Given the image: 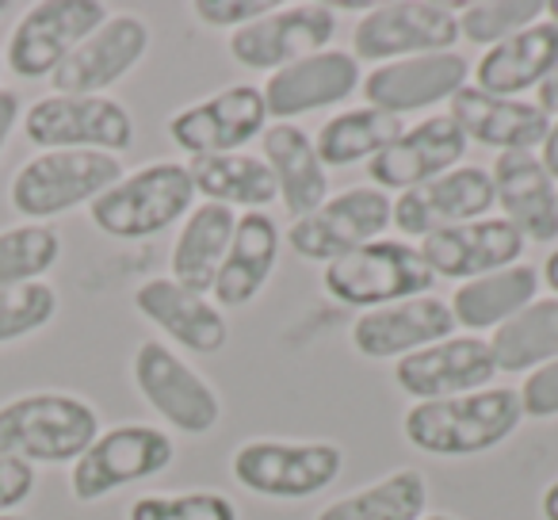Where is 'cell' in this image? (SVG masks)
Segmentation results:
<instances>
[{"instance_id":"cell-23","label":"cell","mask_w":558,"mask_h":520,"mask_svg":"<svg viewBox=\"0 0 558 520\" xmlns=\"http://www.w3.org/2000/svg\"><path fill=\"white\" fill-rule=\"evenodd\" d=\"M134 311L195 356H215L230 341V322H226L222 306L215 299L180 288L172 276H154V280L138 283Z\"/></svg>"},{"instance_id":"cell-51","label":"cell","mask_w":558,"mask_h":520,"mask_svg":"<svg viewBox=\"0 0 558 520\" xmlns=\"http://www.w3.org/2000/svg\"><path fill=\"white\" fill-rule=\"evenodd\" d=\"M0 70H4V62H0Z\"/></svg>"},{"instance_id":"cell-22","label":"cell","mask_w":558,"mask_h":520,"mask_svg":"<svg viewBox=\"0 0 558 520\" xmlns=\"http://www.w3.org/2000/svg\"><path fill=\"white\" fill-rule=\"evenodd\" d=\"M417 249L436 280L466 283L478 280V276L501 273L509 265H520L527 241L505 218H478V222L428 233V238H421Z\"/></svg>"},{"instance_id":"cell-39","label":"cell","mask_w":558,"mask_h":520,"mask_svg":"<svg viewBox=\"0 0 558 520\" xmlns=\"http://www.w3.org/2000/svg\"><path fill=\"white\" fill-rule=\"evenodd\" d=\"M517 398H520L524 418H535V421L558 418V360L527 372L524 383L517 387Z\"/></svg>"},{"instance_id":"cell-49","label":"cell","mask_w":558,"mask_h":520,"mask_svg":"<svg viewBox=\"0 0 558 520\" xmlns=\"http://www.w3.org/2000/svg\"><path fill=\"white\" fill-rule=\"evenodd\" d=\"M0 520H27L24 512H0Z\"/></svg>"},{"instance_id":"cell-48","label":"cell","mask_w":558,"mask_h":520,"mask_svg":"<svg viewBox=\"0 0 558 520\" xmlns=\"http://www.w3.org/2000/svg\"><path fill=\"white\" fill-rule=\"evenodd\" d=\"M421 520H459V517H451V512H425Z\"/></svg>"},{"instance_id":"cell-29","label":"cell","mask_w":558,"mask_h":520,"mask_svg":"<svg viewBox=\"0 0 558 520\" xmlns=\"http://www.w3.org/2000/svg\"><path fill=\"white\" fill-rule=\"evenodd\" d=\"M233 226H238V210L222 207V203H199L192 215L184 218L177 241H172V280L180 288L195 291V295H210L215 276L226 261Z\"/></svg>"},{"instance_id":"cell-16","label":"cell","mask_w":558,"mask_h":520,"mask_svg":"<svg viewBox=\"0 0 558 520\" xmlns=\"http://www.w3.org/2000/svg\"><path fill=\"white\" fill-rule=\"evenodd\" d=\"M466 134L459 131V123L440 111V116L421 119L417 126H405L379 157L367 161V180L379 192H410V188H421L428 180L444 177V172L459 169L466 157Z\"/></svg>"},{"instance_id":"cell-14","label":"cell","mask_w":558,"mask_h":520,"mask_svg":"<svg viewBox=\"0 0 558 520\" xmlns=\"http://www.w3.org/2000/svg\"><path fill=\"white\" fill-rule=\"evenodd\" d=\"M169 138L187 157L207 154H238L241 146L256 142L268 131V108L256 85H230L195 100L169 119Z\"/></svg>"},{"instance_id":"cell-20","label":"cell","mask_w":558,"mask_h":520,"mask_svg":"<svg viewBox=\"0 0 558 520\" xmlns=\"http://www.w3.org/2000/svg\"><path fill=\"white\" fill-rule=\"evenodd\" d=\"M471 85V62L459 50L444 55H421L402 58V62L375 65L364 77L360 93L367 96V108L390 111L402 119L405 111H425L448 100Z\"/></svg>"},{"instance_id":"cell-13","label":"cell","mask_w":558,"mask_h":520,"mask_svg":"<svg viewBox=\"0 0 558 520\" xmlns=\"http://www.w3.org/2000/svg\"><path fill=\"white\" fill-rule=\"evenodd\" d=\"M337 35V12L329 4H288L271 9L260 20L238 27L226 43L230 58L241 70L253 73H276L299 58L322 55L333 47Z\"/></svg>"},{"instance_id":"cell-37","label":"cell","mask_w":558,"mask_h":520,"mask_svg":"<svg viewBox=\"0 0 558 520\" xmlns=\"http://www.w3.org/2000/svg\"><path fill=\"white\" fill-rule=\"evenodd\" d=\"M126 520H238V505L218 489L142 494L126 509Z\"/></svg>"},{"instance_id":"cell-50","label":"cell","mask_w":558,"mask_h":520,"mask_svg":"<svg viewBox=\"0 0 558 520\" xmlns=\"http://www.w3.org/2000/svg\"><path fill=\"white\" fill-rule=\"evenodd\" d=\"M0 12H9V0H0Z\"/></svg>"},{"instance_id":"cell-17","label":"cell","mask_w":558,"mask_h":520,"mask_svg":"<svg viewBox=\"0 0 558 520\" xmlns=\"http://www.w3.org/2000/svg\"><path fill=\"white\" fill-rule=\"evenodd\" d=\"M149 55V27L146 20L119 12L108 16L62 65L54 70L50 85L62 96H108L111 85L138 70Z\"/></svg>"},{"instance_id":"cell-43","label":"cell","mask_w":558,"mask_h":520,"mask_svg":"<svg viewBox=\"0 0 558 520\" xmlns=\"http://www.w3.org/2000/svg\"><path fill=\"white\" fill-rule=\"evenodd\" d=\"M539 161H543V169L558 180V119H550V131H547V138H543V146H539Z\"/></svg>"},{"instance_id":"cell-42","label":"cell","mask_w":558,"mask_h":520,"mask_svg":"<svg viewBox=\"0 0 558 520\" xmlns=\"http://www.w3.org/2000/svg\"><path fill=\"white\" fill-rule=\"evenodd\" d=\"M20 111H24V104H20L16 88H0V154H4V146H9V138H12V131H16Z\"/></svg>"},{"instance_id":"cell-3","label":"cell","mask_w":558,"mask_h":520,"mask_svg":"<svg viewBox=\"0 0 558 520\" xmlns=\"http://www.w3.org/2000/svg\"><path fill=\"white\" fill-rule=\"evenodd\" d=\"M195 207V184L184 161H149L134 172H123L96 203L88 218L100 233L116 241H146L177 226Z\"/></svg>"},{"instance_id":"cell-44","label":"cell","mask_w":558,"mask_h":520,"mask_svg":"<svg viewBox=\"0 0 558 520\" xmlns=\"http://www.w3.org/2000/svg\"><path fill=\"white\" fill-rule=\"evenodd\" d=\"M535 104H539V108L547 111L550 119H558V70L550 73V77L543 81L539 88H535Z\"/></svg>"},{"instance_id":"cell-34","label":"cell","mask_w":558,"mask_h":520,"mask_svg":"<svg viewBox=\"0 0 558 520\" xmlns=\"http://www.w3.org/2000/svg\"><path fill=\"white\" fill-rule=\"evenodd\" d=\"M405 131V123L390 111L379 108H349L337 111L333 119H326L314 138L318 157L326 169H341V165H356V161H372L379 157L398 134Z\"/></svg>"},{"instance_id":"cell-5","label":"cell","mask_w":558,"mask_h":520,"mask_svg":"<svg viewBox=\"0 0 558 520\" xmlns=\"http://www.w3.org/2000/svg\"><path fill=\"white\" fill-rule=\"evenodd\" d=\"M433 283L436 276L428 273L421 249L402 238L367 241V245L352 249L349 256L326 265V273H322L326 295H333L341 306H356L360 314L428 295Z\"/></svg>"},{"instance_id":"cell-26","label":"cell","mask_w":558,"mask_h":520,"mask_svg":"<svg viewBox=\"0 0 558 520\" xmlns=\"http://www.w3.org/2000/svg\"><path fill=\"white\" fill-rule=\"evenodd\" d=\"M279 249H283V233H279L276 218L268 210H245V215H238L226 261L215 276V288H210L215 303L222 311H241V306L253 303L268 288L271 273H276Z\"/></svg>"},{"instance_id":"cell-12","label":"cell","mask_w":558,"mask_h":520,"mask_svg":"<svg viewBox=\"0 0 558 520\" xmlns=\"http://www.w3.org/2000/svg\"><path fill=\"white\" fill-rule=\"evenodd\" d=\"M100 0H39L9 35L4 65L24 81L54 77V70L108 20Z\"/></svg>"},{"instance_id":"cell-4","label":"cell","mask_w":558,"mask_h":520,"mask_svg":"<svg viewBox=\"0 0 558 520\" xmlns=\"http://www.w3.org/2000/svg\"><path fill=\"white\" fill-rule=\"evenodd\" d=\"M123 161L100 149H39L12 177L9 199L20 218L47 222L73 207L96 203L111 184L123 180Z\"/></svg>"},{"instance_id":"cell-10","label":"cell","mask_w":558,"mask_h":520,"mask_svg":"<svg viewBox=\"0 0 558 520\" xmlns=\"http://www.w3.org/2000/svg\"><path fill=\"white\" fill-rule=\"evenodd\" d=\"M24 134L39 149H100L119 157L134 146V116L111 96L50 93L27 108Z\"/></svg>"},{"instance_id":"cell-35","label":"cell","mask_w":558,"mask_h":520,"mask_svg":"<svg viewBox=\"0 0 558 520\" xmlns=\"http://www.w3.org/2000/svg\"><path fill=\"white\" fill-rule=\"evenodd\" d=\"M62 256V238L47 222H20L0 230V288L39 283Z\"/></svg>"},{"instance_id":"cell-1","label":"cell","mask_w":558,"mask_h":520,"mask_svg":"<svg viewBox=\"0 0 558 520\" xmlns=\"http://www.w3.org/2000/svg\"><path fill=\"white\" fill-rule=\"evenodd\" d=\"M524 421L517 387H482L471 395L413 402L402 418V436L410 448L440 459H466L494 451Z\"/></svg>"},{"instance_id":"cell-38","label":"cell","mask_w":558,"mask_h":520,"mask_svg":"<svg viewBox=\"0 0 558 520\" xmlns=\"http://www.w3.org/2000/svg\"><path fill=\"white\" fill-rule=\"evenodd\" d=\"M58 314V291L50 283H24V288H0V344L24 341L50 326Z\"/></svg>"},{"instance_id":"cell-32","label":"cell","mask_w":558,"mask_h":520,"mask_svg":"<svg viewBox=\"0 0 558 520\" xmlns=\"http://www.w3.org/2000/svg\"><path fill=\"white\" fill-rule=\"evenodd\" d=\"M428 509V482L417 467H398L364 489L333 497L314 520H421Z\"/></svg>"},{"instance_id":"cell-18","label":"cell","mask_w":558,"mask_h":520,"mask_svg":"<svg viewBox=\"0 0 558 520\" xmlns=\"http://www.w3.org/2000/svg\"><path fill=\"white\" fill-rule=\"evenodd\" d=\"M494 207L497 203H494L489 169H482V165H459V169L398 195L390 226H398V233H410V238H428L436 230L478 222Z\"/></svg>"},{"instance_id":"cell-46","label":"cell","mask_w":558,"mask_h":520,"mask_svg":"<svg viewBox=\"0 0 558 520\" xmlns=\"http://www.w3.org/2000/svg\"><path fill=\"white\" fill-rule=\"evenodd\" d=\"M539 283H547V288H550V295L558 299V249H550V253H547V261H543Z\"/></svg>"},{"instance_id":"cell-8","label":"cell","mask_w":558,"mask_h":520,"mask_svg":"<svg viewBox=\"0 0 558 520\" xmlns=\"http://www.w3.org/2000/svg\"><path fill=\"white\" fill-rule=\"evenodd\" d=\"M134 387L142 402L169 421L177 433L207 436L222 421V398L210 387L207 375H199L184 356L165 341H142L131 360Z\"/></svg>"},{"instance_id":"cell-27","label":"cell","mask_w":558,"mask_h":520,"mask_svg":"<svg viewBox=\"0 0 558 520\" xmlns=\"http://www.w3.org/2000/svg\"><path fill=\"white\" fill-rule=\"evenodd\" d=\"M555 70H558V24H550L543 16L539 24L524 27L512 39L489 47L474 62V88H482L489 96L524 100V93L539 88Z\"/></svg>"},{"instance_id":"cell-11","label":"cell","mask_w":558,"mask_h":520,"mask_svg":"<svg viewBox=\"0 0 558 520\" xmlns=\"http://www.w3.org/2000/svg\"><path fill=\"white\" fill-rule=\"evenodd\" d=\"M390 218H395V199L372 184L344 188V192L329 195L318 210L295 218L288 226V245L295 249L303 261H318V265H333L352 249L379 241L387 233Z\"/></svg>"},{"instance_id":"cell-36","label":"cell","mask_w":558,"mask_h":520,"mask_svg":"<svg viewBox=\"0 0 558 520\" xmlns=\"http://www.w3.org/2000/svg\"><path fill=\"white\" fill-rule=\"evenodd\" d=\"M547 16V0H471L459 9V39L497 47Z\"/></svg>"},{"instance_id":"cell-7","label":"cell","mask_w":558,"mask_h":520,"mask_svg":"<svg viewBox=\"0 0 558 520\" xmlns=\"http://www.w3.org/2000/svg\"><path fill=\"white\" fill-rule=\"evenodd\" d=\"M459 43V12L436 0H390L367 9L352 27V58L387 65L402 58L444 55Z\"/></svg>"},{"instance_id":"cell-2","label":"cell","mask_w":558,"mask_h":520,"mask_svg":"<svg viewBox=\"0 0 558 520\" xmlns=\"http://www.w3.org/2000/svg\"><path fill=\"white\" fill-rule=\"evenodd\" d=\"M93 402L65 390H35L0 406V456L24 463H77L100 436Z\"/></svg>"},{"instance_id":"cell-41","label":"cell","mask_w":558,"mask_h":520,"mask_svg":"<svg viewBox=\"0 0 558 520\" xmlns=\"http://www.w3.org/2000/svg\"><path fill=\"white\" fill-rule=\"evenodd\" d=\"M35 494V467L24 459L0 456V512H16Z\"/></svg>"},{"instance_id":"cell-45","label":"cell","mask_w":558,"mask_h":520,"mask_svg":"<svg viewBox=\"0 0 558 520\" xmlns=\"http://www.w3.org/2000/svg\"><path fill=\"white\" fill-rule=\"evenodd\" d=\"M539 512H543V520H558V479H550L547 489H543Z\"/></svg>"},{"instance_id":"cell-21","label":"cell","mask_w":558,"mask_h":520,"mask_svg":"<svg viewBox=\"0 0 558 520\" xmlns=\"http://www.w3.org/2000/svg\"><path fill=\"white\" fill-rule=\"evenodd\" d=\"M456 329L459 326L451 318V306L440 295H417L364 311L352 322L349 341L364 360H395L398 364L402 356H413L444 337H456Z\"/></svg>"},{"instance_id":"cell-47","label":"cell","mask_w":558,"mask_h":520,"mask_svg":"<svg viewBox=\"0 0 558 520\" xmlns=\"http://www.w3.org/2000/svg\"><path fill=\"white\" fill-rule=\"evenodd\" d=\"M547 20L550 24H558V0H547Z\"/></svg>"},{"instance_id":"cell-9","label":"cell","mask_w":558,"mask_h":520,"mask_svg":"<svg viewBox=\"0 0 558 520\" xmlns=\"http://www.w3.org/2000/svg\"><path fill=\"white\" fill-rule=\"evenodd\" d=\"M177 459V444L157 425H116L93 440V448L73 463L70 494L81 505H93L131 482L154 479L169 471Z\"/></svg>"},{"instance_id":"cell-15","label":"cell","mask_w":558,"mask_h":520,"mask_svg":"<svg viewBox=\"0 0 558 520\" xmlns=\"http://www.w3.org/2000/svg\"><path fill=\"white\" fill-rule=\"evenodd\" d=\"M497 360L486 337H444L428 349L402 356L395 364V383L413 402H436V398L471 395V390L494 387Z\"/></svg>"},{"instance_id":"cell-24","label":"cell","mask_w":558,"mask_h":520,"mask_svg":"<svg viewBox=\"0 0 558 520\" xmlns=\"http://www.w3.org/2000/svg\"><path fill=\"white\" fill-rule=\"evenodd\" d=\"M489 180L501 218L517 226L520 238L539 245L558 238V180L543 169L535 149L497 154V161L489 165Z\"/></svg>"},{"instance_id":"cell-30","label":"cell","mask_w":558,"mask_h":520,"mask_svg":"<svg viewBox=\"0 0 558 520\" xmlns=\"http://www.w3.org/2000/svg\"><path fill=\"white\" fill-rule=\"evenodd\" d=\"M539 295V273L532 265H509L501 273L478 276L466 280L451 291L448 306L456 326H463L466 334H494L497 326H505L509 318H517L527 303H535Z\"/></svg>"},{"instance_id":"cell-28","label":"cell","mask_w":558,"mask_h":520,"mask_svg":"<svg viewBox=\"0 0 558 520\" xmlns=\"http://www.w3.org/2000/svg\"><path fill=\"white\" fill-rule=\"evenodd\" d=\"M260 157L276 177V192L295 218L329 199V172L314 146V134L299 123H268L260 134Z\"/></svg>"},{"instance_id":"cell-40","label":"cell","mask_w":558,"mask_h":520,"mask_svg":"<svg viewBox=\"0 0 558 520\" xmlns=\"http://www.w3.org/2000/svg\"><path fill=\"white\" fill-rule=\"evenodd\" d=\"M271 9H276V4H268V0H195L192 4L195 20H199L203 27H230V35L238 32V27L260 20L264 12H271Z\"/></svg>"},{"instance_id":"cell-25","label":"cell","mask_w":558,"mask_h":520,"mask_svg":"<svg viewBox=\"0 0 558 520\" xmlns=\"http://www.w3.org/2000/svg\"><path fill=\"white\" fill-rule=\"evenodd\" d=\"M448 116L459 123L466 142H478L497 154L512 149H539L550 131V116L535 100H509V96H489L482 88L466 85L451 96Z\"/></svg>"},{"instance_id":"cell-6","label":"cell","mask_w":558,"mask_h":520,"mask_svg":"<svg viewBox=\"0 0 558 520\" xmlns=\"http://www.w3.org/2000/svg\"><path fill=\"white\" fill-rule=\"evenodd\" d=\"M344 471L333 440H245L233 448L230 474L241 489L271 501H306L329 489Z\"/></svg>"},{"instance_id":"cell-33","label":"cell","mask_w":558,"mask_h":520,"mask_svg":"<svg viewBox=\"0 0 558 520\" xmlns=\"http://www.w3.org/2000/svg\"><path fill=\"white\" fill-rule=\"evenodd\" d=\"M489 349H494L497 372L505 375H527L558 360V299L547 295L527 303L517 318L489 334Z\"/></svg>"},{"instance_id":"cell-19","label":"cell","mask_w":558,"mask_h":520,"mask_svg":"<svg viewBox=\"0 0 558 520\" xmlns=\"http://www.w3.org/2000/svg\"><path fill=\"white\" fill-rule=\"evenodd\" d=\"M364 85V73L360 62L349 50H322V55L299 58V62L283 65V70L268 73L264 81V108L268 119L276 123H295L306 111L337 108V104H349L352 93H360Z\"/></svg>"},{"instance_id":"cell-31","label":"cell","mask_w":558,"mask_h":520,"mask_svg":"<svg viewBox=\"0 0 558 520\" xmlns=\"http://www.w3.org/2000/svg\"><path fill=\"white\" fill-rule=\"evenodd\" d=\"M187 172H192L195 192L207 203H222V207L238 210H268V203L279 199L276 177L256 154H207V157H187Z\"/></svg>"}]
</instances>
